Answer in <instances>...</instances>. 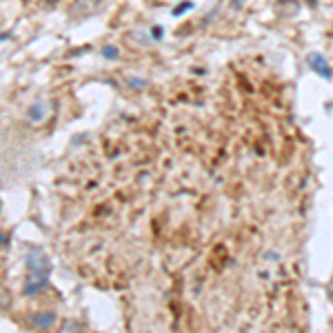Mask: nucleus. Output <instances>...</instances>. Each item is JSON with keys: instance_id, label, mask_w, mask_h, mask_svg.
<instances>
[{"instance_id": "f257e3e1", "label": "nucleus", "mask_w": 333, "mask_h": 333, "mask_svg": "<svg viewBox=\"0 0 333 333\" xmlns=\"http://www.w3.org/2000/svg\"><path fill=\"white\" fill-rule=\"evenodd\" d=\"M309 65L313 67V69L318 71V74H320L322 78H329V76H331V67L326 65V60L322 58V56H318V53H311V56H309Z\"/></svg>"}, {"instance_id": "f03ea898", "label": "nucleus", "mask_w": 333, "mask_h": 333, "mask_svg": "<svg viewBox=\"0 0 333 333\" xmlns=\"http://www.w3.org/2000/svg\"><path fill=\"white\" fill-rule=\"evenodd\" d=\"M56 320V315L53 313H33L31 315V322L38 326V329H47L49 324Z\"/></svg>"}, {"instance_id": "7ed1b4c3", "label": "nucleus", "mask_w": 333, "mask_h": 333, "mask_svg": "<svg viewBox=\"0 0 333 333\" xmlns=\"http://www.w3.org/2000/svg\"><path fill=\"white\" fill-rule=\"evenodd\" d=\"M29 118L31 120H40L42 118V104H33V109H29Z\"/></svg>"}, {"instance_id": "20e7f679", "label": "nucleus", "mask_w": 333, "mask_h": 333, "mask_svg": "<svg viewBox=\"0 0 333 333\" xmlns=\"http://www.w3.org/2000/svg\"><path fill=\"white\" fill-rule=\"evenodd\" d=\"M102 56H104V58H116V56H118V49H116V47H104Z\"/></svg>"}, {"instance_id": "39448f33", "label": "nucleus", "mask_w": 333, "mask_h": 333, "mask_svg": "<svg viewBox=\"0 0 333 333\" xmlns=\"http://www.w3.org/2000/svg\"><path fill=\"white\" fill-rule=\"evenodd\" d=\"M5 242H7V240H5V238H3V236H0V244H5Z\"/></svg>"}]
</instances>
